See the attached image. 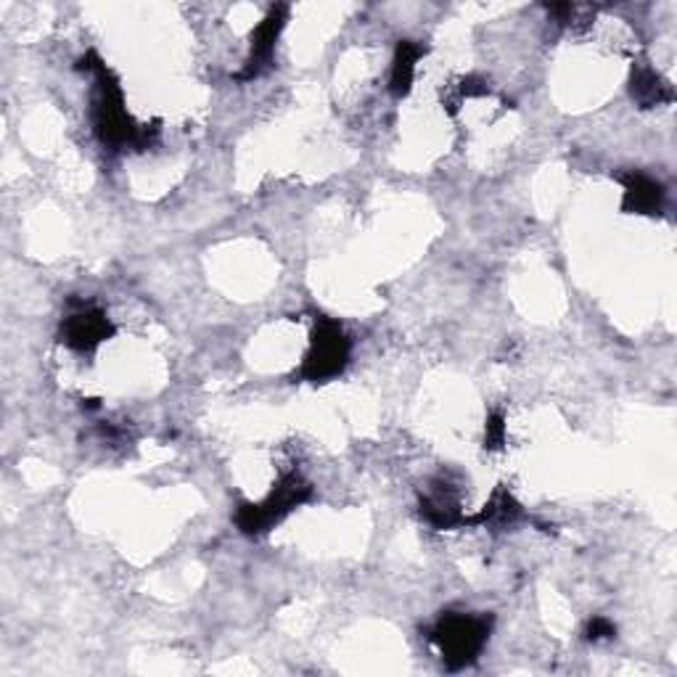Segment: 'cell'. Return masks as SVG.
<instances>
[{
    "label": "cell",
    "mask_w": 677,
    "mask_h": 677,
    "mask_svg": "<svg viewBox=\"0 0 677 677\" xmlns=\"http://www.w3.org/2000/svg\"><path fill=\"white\" fill-rule=\"evenodd\" d=\"M519 514H521V508H519V503L514 500V495L506 493V489H498V493L489 498L487 506L482 508V514H476L474 519L466 521V524L500 527V524H508V521H514Z\"/></svg>",
    "instance_id": "11"
},
{
    "label": "cell",
    "mask_w": 677,
    "mask_h": 677,
    "mask_svg": "<svg viewBox=\"0 0 677 677\" xmlns=\"http://www.w3.org/2000/svg\"><path fill=\"white\" fill-rule=\"evenodd\" d=\"M313 498V487L307 485L302 476L289 474L279 482V487L270 493L268 500L262 503H241L236 511V524L244 534H260L268 527L279 524V521L302 503Z\"/></svg>",
    "instance_id": "3"
},
{
    "label": "cell",
    "mask_w": 677,
    "mask_h": 677,
    "mask_svg": "<svg viewBox=\"0 0 677 677\" xmlns=\"http://www.w3.org/2000/svg\"><path fill=\"white\" fill-rule=\"evenodd\" d=\"M421 514L435 530H453V527L466 524V516L461 514L458 503L450 495H437V498L421 500Z\"/></svg>",
    "instance_id": "10"
},
{
    "label": "cell",
    "mask_w": 677,
    "mask_h": 677,
    "mask_svg": "<svg viewBox=\"0 0 677 677\" xmlns=\"http://www.w3.org/2000/svg\"><path fill=\"white\" fill-rule=\"evenodd\" d=\"M614 633H617V628L609 622V619H603V617H596L588 624L590 641H606V637H614Z\"/></svg>",
    "instance_id": "13"
},
{
    "label": "cell",
    "mask_w": 677,
    "mask_h": 677,
    "mask_svg": "<svg viewBox=\"0 0 677 677\" xmlns=\"http://www.w3.org/2000/svg\"><path fill=\"white\" fill-rule=\"evenodd\" d=\"M347 360H350V339H347V334L334 320L320 318L315 324L309 354L305 365H302V379L315 384L328 382V379L339 376L345 371Z\"/></svg>",
    "instance_id": "4"
},
{
    "label": "cell",
    "mask_w": 677,
    "mask_h": 677,
    "mask_svg": "<svg viewBox=\"0 0 677 677\" xmlns=\"http://www.w3.org/2000/svg\"><path fill=\"white\" fill-rule=\"evenodd\" d=\"M431 643L440 648L448 669L469 667L489 637V619L474 614H448L431 630Z\"/></svg>",
    "instance_id": "2"
},
{
    "label": "cell",
    "mask_w": 677,
    "mask_h": 677,
    "mask_svg": "<svg viewBox=\"0 0 677 677\" xmlns=\"http://www.w3.org/2000/svg\"><path fill=\"white\" fill-rule=\"evenodd\" d=\"M424 48L413 41H403L395 50V61H392V75H390V88L397 99L410 93L413 77H416V64L421 61Z\"/></svg>",
    "instance_id": "8"
},
{
    "label": "cell",
    "mask_w": 677,
    "mask_h": 677,
    "mask_svg": "<svg viewBox=\"0 0 677 677\" xmlns=\"http://www.w3.org/2000/svg\"><path fill=\"white\" fill-rule=\"evenodd\" d=\"M283 22H286V9L279 5V9L270 11L266 22L255 30V37H251V54L247 59V67H244V72L238 75V80H251V77H257L262 69L268 67L275 54V43H279Z\"/></svg>",
    "instance_id": "6"
},
{
    "label": "cell",
    "mask_w": 677,
    "mask_h": 677,
    "mask_svg": "<svg viewBox=\"0 0 677 677\" xmlns=\"http://www.w3.org/2000/svg\"><path fill=\"white\" fill-rule=\"evenodd\" d=\"M114 334L112 320L106 318V313L95 307H82L77 313L69 315L61 326L64 345L72 347L77 352H93L101 341H106Z\"/></svg>",
    "instance_id": "5"
},
{
    "label": "cell",
    "mask_w": 677,
    "mask_h": 677,
    "mask_svg": "<svg viewBox=\"0 0 677 677\" xmlns=\"http://www.w3.org/2000/svg\"><path fill=\"white\" fill-rule=\"evenodd\" d=\"M624 185V212L635 215H659L664 206V185L643 172H628L619 178Z\"/></svg>",
    "instance_id": "7"
},
{
    "label": "cell",
    "mask_w": 677,
    "mask_h": 677,
    "mask_svg": "<svg viewBox=\"0 0 677 677\" xmlns=\"http://www.w3.org/2000/svg\"><path fill=\"white\" fill-rule=\"evenodd\" d=\"M503 442H506V418L500 413H493L487 418V429H485V448L487 450H500Z\"/></svg>",
    "instance_id": "12"
},
{
    "label": "cell",
    "mask_w": 677,
    "mask_h": 677,
    "mask_svg": "<svg viewBox=\"0 0 677 677\" xmlns=\"http://www.w3.org/2000/svg\"><path fill=\"white\" fill-rule=\"evenodd\" d=\"M82 69L95 72V101H93V122L95 133L106 146L112 148H148L157 138V127L135 125L131 114L125 112V99H122L120 82L109 72L106 64H101L93 54H88L80 61Z\"/></svg>",
    "instance_id": "1"
},
{
    "label": "cell",
    "mask_w": 677,
    "mask_h": 677,
    "mask_svg": "<svg viewBox=\"0 0 677 677\" xmlns=\"http://www.w3.org/2000/svg\"><path fill=\"white\" fill-rule=\"evenodd\" d=\"M633 99L641 103L643 109L648 106H659V103L673 101V88L662 80L659 75L654 72L651 67H637L633 72Z\"/></svg>",
    "instance_id": "9"
}]
</instances>
